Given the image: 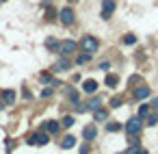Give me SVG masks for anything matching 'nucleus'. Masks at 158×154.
Segmentation results:
<instances>
[{
	"mask_svg": "<svg viewBox=\"0 0 158 154\" xmlns=\"http://www.w3.org/2000/svg\"><path fill=\"white\" fill-rule=\"evenodd\" d=\"M80 48L85 50V52H98V48H100V41L93 37V35H85L82 39H80Z\"/></svg>",
	"mask_w": 158,
	"mask_h": 154,
	"instance_id": "f257e3e1",
	"label": "nucleus"
},
{
	"mask_svg": "<svg viewBox=\"0 0 158 154\" xmlns=\"http://www.w3.org/2000/svg\"><path fill=\"white\" fill-rule=\"evenodd\" d=\"M141 122H143V119H141L139 115H134V117H130V119L126 122L123 130L128 132V137H130V135H139V132H141V126H143Z\"/></svg>",
	"mask_w": 158,
	"mask_h": 154,
	"instance_id": "f03ea898",
	"label": "nucleus"
},
{
	"mask_svg": "<svg viewBox=\"0 0 158 154\" xmlns=\"http://www.w3.org/2000/svg\"><path fill=\"white\" fill-rule=\"evenodd\" d=\"M48 141H50V132H46V130L33 132V135H28V139H26V143H31V145H46Z\"/></svg>",
	"mask_w": 158,
	"mask_h": 154,
	"instance_id": "7ed1b4c3",
	"label": "nucleus"
},
{
	"mask_svg": "<svg viewBox=\"0 0 158 154\" xmlns=\"http://www.w3.org/2000/svg\"><path fill=\"white\" fill-rule=\"evenodd\" d=\"M115 0H102V11H100V15H102V20H108L113 13H115Z\"/></svg>",
	"mask_w": 158,
	"mask_h": 154,
	"instance_id": "20e7f679",
	"label": "nucleus"
},
{
	"mask_svg": "<svg viewBox=\"0 0 158 154\" xmlns=\"http://www.w3.org/2000/svg\"><path fill=\"white\" fill-rule=\"evenodd\" d=\"M76 41H72V39H65V41H61V46H59V54L61 57H69L74 50H76Z\"/></svg>",
	"mask_w": 158,
	"mask_h": 154,
	"instance_id": "39448f33",
	"label": "nucleus"
},
{
	"mask_svg": "<svg viewBox=\"0 0 158 154\" xmlns=\"http://www.w3.org/2000/svg\"><path fill=\"white\" fill-rule=\"evenodd\" d=\"M74 18H76V13L69 9V7H65V9H61L59 11V20L65 24V26H69V24H74Z\"/></svg>",
	"mask_w": 158,
	"mask_h": 154,
	"instance_id": "423d86ee",
	"label": "nucleus"
},
{
	"mask_svg": "<svg viewBox=\"0 0 158 154\" xmlns=\"http://www.w3.org/2000/svg\"><path fill=\"white\" fill-rule=\"evenodd\" d=\"M69 67H72V61L67 59V57H61V61H56L54 63V72H69Z\"/></svg>",
	"mask_w": 158,
	"mask_h": 154,
	"instance_id": "0eeeda50",
	"label": "nucleus"
},
{
	"mask_svg": "<svg viewBox=\"0 0 158 154\" xmlns=\"http://www.w3.org/2000/svg\"><path fill=\"white\" fill-rule=\"evenodd\" d=\"M149 93H152V91H149V87H147V85H139V87L132 91V96H134L136 100H145Z\"/></svg>",
	"mask_w": 158,
	"mask_h": 154,
	"instance_id": "6e6552de",
	"label": "nucleus"
},
{
	"mask_svg": "<svg viewBox=\"0 0 158 154\" xmlns=\"http://www.w3.org/2000/svg\"><path fill=\"white\" fill-rule=\"evenodd\" d=\"M59 128H61V124L54 122V119H48V122H44V126H41V130H46V132H50V135H56Z\"/></svg>",
	"mask_w": 158,
	"mask_h": 154,
	"instance_id": "1a4fd4ad",
	"label": "nucleus"
},
{
	"mask_svg": "<svg viewBox=\"0 0 158 154\" xmlns=\"http://www.w3.org/2000/svg\"><path fill=\"white\" fill-rule=\"evenodd\" d=\"M0 96H2V102H5L7 106H11V104L15 102V91H13V89H5Z\"/></svg>",
	"mask_w": 158,
	"mask_h": 154,
	"instance_id": "9d476101",
	"label": "nucleus"
},
{
	"mask_svg": "<svg viewBox=\"0 0 158 154\" xmlns=\"http://www.w3.org/2000/svg\"><path fill=\"white\" fill-rule=\"evenodd\" d=\"M82 91H85V93H95V91H98V80H93V78L85 80V83H82Z\"/></svg>",
	"mask_w": 158,
	"mask_h": 154,
	"instance_id": "9b49d317",
	"label": "nucleus"
},
{
	"mask_svg": "<svg viewBox=\"0 0 158 154\" xmlns=\"http://www.w3.org/2000/svg\"><path fill=\"white\" fill-rule=\"evenodd\" d=\"M95 135H98V128H95L93 124L85 126V130H82V137H85L87 141H93V139H95Z\"/></svg>",
	"mask_w": 158,
	"mask_h": 154,
	"instance_id": "f8f14e48",
	"label": "nucleus"
},
{
	"mask_svg": "<svg viewBox=\"0 0 158 154\" xmlns=\"http://www.w3.org/2000/svg\"><path fill=\"white\" fill-rule=\"evenodd\" d=\"M93 119L100 124V122H106L108 119V111L106 109H98V111H93Z\"/></svg>",
	"mask_w": 158,
	"mask_h": 154,
	"instance_id": "ddd939ff",
	"label": "nucleus"
},
{
	"mask_svg": "<svg viewBox=\"0 0 158 154\" xmlns=\"http://www.w3.org/2000/svg\"><path fill=\"white\" fill-rule=\"evenodd\" d=\"M74 145H76V139H74L72 135H65V137L61 139V148H63V150H69V148H74Z\"/></svg>",
	"mask_w": 158,
	"mask_h": 154,
	"instance_id": "4468645a",
	"label": "nucleus"
},
{
	"mask_svg": "<svg viewBox=\"0 0 158 154\" xmlns=\"http://www.w3.org/2000/svg\"><path fill=\"white\" fill-rule=\"evenodd\" d=\"M59 46H61V44H59L54 37H48V39H46V50H50V52H59Z\"/></svg>",
	"mask_w": 158,
	"mask_h": 154,
	"instance_id": "2eb2a0df",
	"label": "nucleus"
},
{
	"mask_svg": "<svg viewBox=\"0 0 158 154\" xmlns=\"http://www.w3.org/2000/svg\"><path fill=\"white\" fill-rule=\"evenodd\" d=\"M100 104H102V98H100V96H95V98H91V100L87 102V111H98V109H100Z\"/></svg>",
	"mask_w": 158,
	"mask_h": 154,
	"instance_id": "dca6fc26",
	"label": "nucleus"
},
{
	"mask_svg": "<svg viewBox=\"0 0 158 154\" xmlns=\"http://www.w3.org/2000/svg\"><path fill=\"white\" fill-rule=\"evenodd\" d=\"M87 61H91V52H85V50H82V54L76 57V63H78V65H85Z\"/></svg>",
	"mask_w": 158,
	"mask_h": 154,
	"instance_id": "f3484780",
	"label": "nucleus"
},
{
	"mask_svg": "<svg viewBox=\"0 0 158 154\" xmlns=\"http://www.w3.org/2000/svg\"><path fill=\"white\" fill-rule=\"evenodd\" d=\"M39 80H41L44 85H59V83L54 80V76H52V74H41V76H39Z\"/></svg>",
	"mask_w": 158,
	"mask_h": 154,
	"instance_id": "a211bd4d",
	"label": "nucleus"
},
{
	"mask_svg": "<svg viewBox=\"0 0 158 154\" xmlns=\"http://www.w3.org/2000/svg\"><path fill=\"white\" fill-rule=\"evenodd\" d=\"M149 109H152V104H141V106H139V113H136V115H139L141 119H145V117L149 115Z\"/></svg>",
	"mask_w": 158,
	"mask_h": 154,
	"instance_id": "6ab92c4d",
	"label": "nucleus"
},
{
	"mask_svg": "<svg viewBox=\"0 0 158 154\" xmlns=\"http://www.w3.org/2000/svg\"><path fill=\"white\" fill-rule=\"evenodd\" d=\"M67 100H69L72 104H78V91L69 87V89H67Z\"/></svg>",
	"mask_w": 158,
	"mask_h": 154,
	"instance_id": "aec40b11",
	"label": "nucleus"
},
{
	"mask_svg": "<svg viewBox=\"0 0 158 154\" xmlns=\"http://www.w3.org/2000/svg\"><path fill=\"white\" fill-rule=\"evenodd\" d=\"M145 122H147V126H156V124H158V111L149 113V115L145 117Z\"/></svg>",
	"mask_w": 158,
	"mask_h": 154,
	"instance_id": "412c9836",
	"label": "nucleus"
},
{
	"mask_svg": "<svg viewBox=\"0 0 158 154\" xmlns=\"http://www.w3.org/2000/svg\"><path fill=\"white\" fill-rule=\"evenodd\" d=\"M121 102H123V98H121V96H113L108 104H110V109H119V106H121Z\"/></svg>",
	"mask_w": 158,
	"mask_h": 154,
	"instance_id": "4be33fe9",
	"label": "nucleus"
},
{
	"mask_svg": "<svg viewBox=\"0 0 158 154\" xmlns=\"http://www.w3.org/2000/svg\"><path fill=\"white\" fill-rule=\"evenodd\" d=\"M74 122H76V117H74V115H65V117H63V122H61V126L69 128V126H74Z\"/></svg>",
	"mask_w": 158,
	"mask_h": 154,
	"instance_id": "5701e85b",
	"label": "nucleus"
},
{
	"mask_svg": "<svg viewBox=\"0 0 158 154\" xmlns=\"http://www.w3.org/2000/svg\"><path fill=\"white\" fill-rule=\"evenodd\" d=\"M106 130L108 132H117V130H121V124L119 122H108L106 124Z\"/></svg>",
	"mask_w": 158,
	"mask_h": 154,
	"instance_id": "b1692460",
	"label": "nucleus"
},
{
	"mask_svg": "<svg viewBox=\"0 0 158 154\" xmlns=\"http://www.w3.org/2000/svg\"><path fill=\"white\" fill-rule=\"evenodd\" d=\"M123 44H126V46H134V44H136V35L128 33V35L123 37Z\"/></svg>",
	"mask_w": 158,
	"mask_h": 154,
	"instance_id": "393cba45",
	"label": "nucleus"
},
{
	"mask_svg": "<svg viewBox=\"0 0 158 154\" xmlns=\"http://www.w3.org/2000/svg\"><path fill=\"white\" fill-rule=\"evenodd\" d=\"M117 83H119V78H117L115 74H108V76H106V85H108V87H117Z\"/></svg>",
	"mask_w": 158,
	"mask_h": 154,
	"instance_id": "a878e982",
	"label": "nucleus"
},
{
	"mask_svg": "<svg viewBox=\"0 0 158 154\" xmlns=\"http://www.w3.org/2000/svg\"><path fill=\"white\" fill-rule=\"evenodd\" d=\"M52 93H54V89H52V85H50V87H46V89L41 91V98H50Z\"/></svg>",
	"mask_w": 158,
	"mask_h": 154,
	"instance_id": "bb28decb",
	"label": "nucleus"
},
{
	"mask_svg": "<svg viewBox=\"0 0 158 154\" xmlns=\"http://www.w3.org/2000/svg\"><path fill=\"white\" fill-rule=\"evenodd\" d=\"M46 9H48V11H46V20H48V22H52V18H54V9H50V5H48Z\"/></svg>",
	"mask_w": 158,
	"mask_h": 154,
	"instance_id": "cd10ccee",
	"label": "nucleus"
},
{
	"mask_svg": "<svg viewBox=\"0 0 158 154\" xmlns=\"http://www.w3.org/2000/svg\"><path fill=\"white\" fill-rule=\"evenodd\" d=\"M130 152H132V154H147L145 148H130Z\"/></svg>",
	"mask_w": 158,
	"mask_h": 154,
	"instance_id": "c85d7f7f",
	"label": "nucleus"
},
{
	"mask_svg": "<svg viewBox=\"0 0 158 154\" xmlns=\"http://www.w3.org/2000/svg\"><path fill=\"white\" fill-rule=\"evenodd\" d=\"M108 67H110V63H108V61H102V63H100V70H102V72H106Z\"/></svg>",
	"mask_w": 158,
	"mask_h": 154,
	"instance_id": "c756f323",
	"label": "nucleus"
},
{
	"mask_svg": "<svg viewBox=\"0 0 158 154\" xmlns=\"http://www.w3.org/2000/svg\"><path fill=\"white\" fill-rule=\"evenodd\" d=\"M80 154H89V145H87V143L80 145Z\"/></svg>",
	"mask_w": 158,
	"mask_h": 154,
	"instance_id": "7c9ffc66",
	"label": "nucleus"
},
{
	"mask_svg": "<svg viewBox=\"0 0 158 154\" xmlns=\"http://www.w3.org/2000/svg\"><path fill=\"white\" fill-rule=\"evenodd\" d=\"M152 109H154V111H158V96L152 100Z\"/></svg>",
	"mask_w": 158,
	"mask_h": 154,
	"instance_id": "2f4dec72",
	"label": "nucleus"
},
{
	"mask_svg": "<svg viewBox=\"0 0 158 154\" xmlns=\"http://www.w3.org/2000/svg\"><path fill=\"white\" fill-rule=\"evenodd\" d=\"M117 154H128V152H117Z\"/></svg>",
	"mask_w": 158,
	"mask_h": 154,
	"instance_id": "473e14b6",
	"label": "nucleus"
},
{
	"mask_svg": "<svg viewBox=\"0 0 158 154\" xmlns=\"http://www.w3.org/2000/svg\"><path fill=\"white\" fill-rule=\"evenodd\" d=\"M0 2H7V0H0Z\"/></svg>",
	"mask_w": 158,
	"mask_h": 154,
	"instance_id": "72a5a7b5",
	"label": "nucleus"
},
{
	"mask_svg": "<svg viewBox=\"0 0 158 154\" xmlns=\"http://www.w3.org/2000/svg\"><path fill=\"white\" fill-rule=\"evenodd\" d=\"M69 2H76V0H69Z\"/></svg>",
	"mask_w": 158,
	"mask_h": 154,
	"instance_id": "f704fd0d",
	"label": "nucleus"
}]
</instances>
